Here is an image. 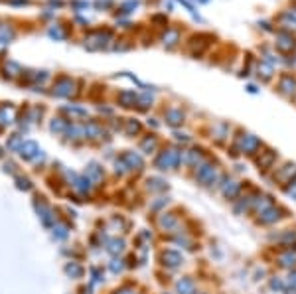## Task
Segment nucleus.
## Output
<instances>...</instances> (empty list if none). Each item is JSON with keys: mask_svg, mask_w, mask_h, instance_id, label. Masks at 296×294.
<instances>
[{"mask_svg": "<svg viewBox=\"0 0 296 294\" xmlns=\"http://www.w3.org/2000/svg\"><path fill=\"white\" fill-rule=\"evenodd\" d=\"M221 174H223L221 164L217 162L215 158H207L203 164H199L196 170L190 172V178H192V182L196 184L197 188H201L205 192H211L213 184L219 180Z\"/></svg>", "mask_w": 296, "mask_h": 294, "instance_id": "f257e3e1", "label": "nucleus"}, {"mask_svg": "<svg viewBox=\"0 0 296 294\" xmlns=\"http://www.w3.org/2000/svg\"><path fill=\"white\" fill-rule=\"evenodd\" d=\"M152 166L158 172H178L184 168V148L178 146H166L160 152H156Z\"/></svg>", "mask_w": 296, "mask_h": 294, "instance_id": "f03ea898", "label": "nucleus"}, {"mask_svg": "<svg viewBox=\"0 0 296 294\" xmlns=\"http://www.w3.org/2000/svg\"><path fill=\"white\" fill-rule=\"evenodd\" d=\"M290 219V211L282 205V203H274L270 205L268 209H264L263 213L255 215L253 217V223L255 227H261V229H274V227H280L284 221Z\"/></svg>", "mask_w": 296, "mask_h": 294, "instance_id": "7ed1b4c3", "label": "nucleus"}, {"mask_svg": "<svg viewBox=\"0 0 296 294\" xmlns=\"http://www.w3.org/2000/svg\"><path fill=\"white\" fill-rule=\"evenodd\" d=\"M264 239L274 249H294L296 251V225H288V227L280 225V227L268 229Z\"/></svg>", "mask_w": 296, "mask_h": 294, "instance_id": "20e7f679", "label": "nucleus"}, {"mask_svg": "<svg viewBox=\"0 0 296 294\" xmlns=\"http://www.w3.org/2000/svg\"><path fill=\"white\" fill-rule=\"evenodd\" d=\"M158 264L166 272H178L186 266V253L176 247H162L158 251Z\"/></svg>", "mask_w": 296, "mask_h": 294, "instance_id": "39448f33", "label": "nucleus"}, {"mask_svg": "<svg viewBox=\"0 0 296 294\" xmlns=\"http://www.w3.org/2000/svg\"><path fill=\"white\" fill-rule=\"evenodd\" d=\"M261 192H263L261 188L247 186V190L243 192V196L231 203V211H233L237 217H251L253 207H255V201H257V197H259Z\"/></svg>", "mask_w": 296, "mask_h": 294, "instance_id": "423d86ee", "label": "nucleus"}, {"mask_svg": "<svg viewBox=\"0 0 296 294\" xmlns=\"http://www.w3.org/2000/svg\"><path fill=\"white\" fill-rule=\"evenodd\" d=\"M184 223H186V215L184 213L180 215V211L178 209H172V207L166 209L164 213L156 215V229L162 231L164 235L176 233V231H180L182 227H186Z\"/></svg>", "mask_w": 296, "mask_h": 294, "instance_id": "0eeeda50", "label": "nucleus"}, {"mask_svg": "<svg viewBox=\"0 0 296 294\" xmlns=\"http://www.w3.org/2000/svg\"><path fill=\"white\" fill-rule=\"evenodd\" d=\"M296 176V164L294 162H280L268 176H266V182L274 188H282L284 184H288L292 178Z\"/></svg>", "mask_w": 296, "mask_h": 294, "instance_id": "6e6552de", "label": "nucleus"}, {"mask_svg": "<svg viewBox=\"0 0 296 294\" xmlns=\"http://www.w3.org/2000/svg\"><path fill=\"white\" fill-rule=\"evenodd\" d=\"M278 160H280V158H278V152L272 150V148H266V146H264L263 150L259 152V156L253 160V164H255L257 172H259L263 178H266V176H268V174L280 164Z\"/></svg>", "mask_w": 296, "mask_h": 294, "instance_id": "1a4fd4ad", "label": "nucleus"}, {"mask_svg": "<svg viewBox=\"0 0 296 294\" xmlns=\"http://www.w3.org/2000/svg\"><path fill=\"white\" fill-rule=\"evenodd\" d=\"M164 239L168 243H172L176 249H182L184 253H186V251H188V253L196 251V239H194V235L186 227H182L180 231H176V233L164 235Z\"/></svg>", "mask_w": 296, "mask_h": 294, "instance_id": "9d476101", "label": "nucleus"}, {"mask_svg": "<svg viewBox=\"0 0 296 294\" xmlns=\"http://www.w3.org/2000/svg\"><path fill=\"white\" fill-rule=\"evenodd\" d=\"M247 190V184L245 182H241L239 178H235L233 174L229 176V180L223 184V188L219 190V196L223 201H227V203H233L235 199H239V197L243 196V192Z\"/></svg>", "mask_w": 296, "mask_h": 294, "instance_id": "9b49d317", "label": "nucleus"}, {"mask_svg": "<svg viewBox=\"0 0 296 294\" xmlns=\"http://www.w3.org/2000/svg\"><path fill=\"white\" fill-rule=\"evenodd\" d=\"M270 249L274 251L272 261H274V264H276V268H280V270H284V272H288V270L296 268V251L294 249H274V247H270Z\"/></svg>", "mask_w": 296, "mask_h": 294, "instance_id": "f8f14e48", "label": "nucleus"}, {"mask_svg": "<svg viewBox=\"0 0 296 294\" xmlns=\"http://www.w3.org/2000/svg\"><path fill=\"white\" fill-rule=\"evenodd\" d=\"M263 148H264V144L257 136H253V134H243V136H241V154H243V156L255 160Z\"/></svg>", "mask_w": 296, "mask_h": 294, "instance_id": "ddd939ff", "label": "nucleus"}, {"mask_svg": "<svg viewBox=\"0 0 296 294\" xmlns=\"http://www.w3.org/2000/svg\"><path fill=\"white\" fill-rule=\"evenodd\" d=\"M207 158H209V156H207V152H205L201 146L188 148V150H184V168H186L188 172H192V170H196L199 164L205 162Z\"/></svg>", "mask_w": 296, "mask_h": 294, "instance_id": "4468645a", "label": "nucleus"}, {"mask_svg": "<svg viewBox=\"0 0 296 294\" xmlns=\"http://www.w3.org/2000/svg\"><path fill=\"white\" fill-rule=\"evenodd\" d=\"M199 292V284H197L196 276L192 274H182L174 280V294H197Z\"/></svg>", "mask_w": 296, "mask_h": 294, "instance_id": "2eb2a0df", "label": "nucleus"}, {"mask_svg": "<svg viewBox=\"0 0 296 294\" xmlns=\"http://www.w3.org/2000/svg\"><path fill=\"white\" fill-rule=\"evenodd\" d=\"M174 205V197L170 194H162V196H154L148 203V213H152L154 217L164 213L166 209H170Z\"/></svg>", "mask_w": 296, "mask_h": 294, "instance_id": "dca6fc26", "label": "nucleus"}, {"mask_svg": "<svg viewBox=\"0 0 296 294\" xmlns=\"http://www.w3.org/2000/svg\"><path fill=\"white\" fill-rule=\"evenodd\" d=\"M144 188H146V192H148L150 196H162V194H168V192H170V184H168V180L162 178V176H150V178L146 180Z\"/></svg>", "mask_w": 296, "mask_h": 294, "instance_id": "f3484780", "label": "nucleus"}, {"mask_svg": "<svg viewBox=\"0 0 296 294\" xmlns=\"http://www.w3.org/2000/svg\"><path fill=\"white\" fill-rule=\"evenodd\" d=\"M105 251L111 255V257H121L125 251H127V241L123 237H111L107 239L105 243Z\"/></svg>", "mask_w": 296, "mask_h": 294, "instance_id": "a211bd4d", "label": "nucleus"}, {"mask_svg": "<svg viewBox=\"0 0 296 294\" xmlns=\"http://www.w3.org/2000/svg\"><path fill=\"white\" fill-rule=\"evenodd\" d=\"M274 203H276V197L272 196V194H268V192H261L259 197H257V201H255V207H253L251 219H253L255 215L263 213L264 209H268V207H270V205H274Z\"/></svg>", "mask_w": 296, "mask_h": 294, "instance_id": "6ab92c4d", "label": "nucleus"}, {"mask_svg": "<svg viewBox=\"0 0 296 294\" xmlns=\"http://www.w3.org/2000/svg\"><path fill=\"white\" fill-rule=\"evenodd\" d=\"M286 286H288L286 276H280V274H270V276L266 278V288H268V292L282 294Z\"/></svg>", "mask_w": 296, "mask_h": 294, "instance_id": "aec40b11", "label": "nucleus"}, {"mask_svg": "<svg viewBox=\"0 0 296 294\" xmlns=\"http://www.w3.org/2000/svg\"><path fill=\"white\" fill-rule=\"evenodd\" d=\"M66 274L67 276H71V278H81L83 274H85V266L81 264V262L77 261H71L66 264Z\"/></svg>", "mask_w": 296, "mask_h": 294, "instance_id": "412c9836", "label": "nucleus"}, {"mask_svg": "<svg viewBox=\"0 0 296 294\" xmlns=\"http://www.w3.org/2000/svg\"><path fill=\"white\" fill-rule=\"evenodd\" d=\"M103 176H105V172H103V168L99 166V164H91L89 168H87V178L93 182V184H97L103 180Z\"/></svg>", "mask_w": 296, "mask_h": 294, "instance_id": "4be33fe9", "label": "nucleus"}, {"mask_svg": "<svg viewBox=\"0 0 296 294\" xmlns=\"http://www.w3.org/2000/svg\"><path fill=\"white\" fill-rule=\"evenodd\" d=\"M280 194L284 197H288V199H294L296 201V176L288 182V184H284L282 188H280Z\"/></svg>", "mask_w": 296, "mask_h": 294, "instance_id": "5701e85b", "label": "nucleus"}, {"mask_svg": "<svg viewBox=\"0 0 296 294\" xmlns=\"http://www.w3.org/2000/svg\"><path fill=\"white\" fill-rule=\"evenodd\" d=\"M125 266H127V264H125V261H123L121 257H113V259H111V262L107 264V268H109L113 274H119V272H123V270H125Z\"/></svg>", "mask_w": 296, "mask_h": 294, "instance_id": "b1692460", "label": "nucleus"}, {"mask_svg": "<svg viewBox=\"0 0 296 294\" xmlns=\"http://www.w3.org/2000/svg\"><path fill=\"white\" fill-rule=\"evenodd\" d=\"M89 274H91V282L93 284H99V282H105V270H103V266H91L89 268Z\"/></svg>", "mask_w": 296, "mask_h": 294, "instance_id": "393cba45", "label": "nucleus"}, {"mask_svg": "<svg viewBox=\"0 0 296 294\" xmlns=\"http://www.w3.org/2000/svg\"><path fill=\"white\" fill-rule=\"evenodd\" d=\"M168 123H170L172 127H178V125L184 123V115L178 113V111H170V113H168Z\"/></svg>", "mask_w": 296, "mask_h": 294, "instance_id": "a878e982", "label": "nucleus"}, {"mask_svg": "<svg viewBox=\"0 0 296 294\" xmlns=\"http://www.w3.org/2000/svg\"><path fill=\"white\" fill-rule=\"evenodd\" d=\"M67 235H69V229H67V225H54V237H56L58 241H64V239H67Z\"/></svg>", "mask_w": 296, "mask_h": 294, "instance_id": "bb28decb", "label": "nucleus"}, {"mask_svg": "<svg viewBox=\"0 0 296 294\" xmlns=\"http://www.w3.org/2000/svg\"><path fill=\"white\" fill-rule=\"evenodd\" d=\"M268 276H270V274L266 272V268H264V266H261V268H257V270L253 272V280H255V282H261V280H266Z\"/></svg>", "mask_w": 296, "mask_h": 294, "instance_id": "cd10ccee", "label": "nucleus"}, {"mask_svg": "<svg viewBox=\"0 0 296 294\" xmlns=\"http://www.w3.org/2000/svg\"><path fill=\"white\" fill-rule=\"evenodd\" d=\"M138 239H140V241H144V243H150V241L154 239V233H152L150 229H142V231L138 233Z\"/></svg>", "mask_w": 296, "mask_h": 294, "instance_id": "c85d7f7f", "label": "nucleus"}, {"mask_svg": "<svg viewBox=\"0 0 296 294\" xmlns=\"http://www.w3.org/2000/svg\"><path fill=\"white\" fill-rule=\"evenodd\" d=\"M286 282H288L292 288H296V268H292V270L286 272Z\"/></svg>", "mask_w": 296, "mask_h": 294, "instance_id": "c756f323", "label": "nucleus"}, {"mask_svg": "<svg viewBox=\"0 0 296 294\" xmlns=\"http://www.w3.org/2000/svg\"><path fill=\"white\" fill-rule=\"evenodd\" d=\"M113 294H138V292H136L134 286H121V288H117Z\"/></svg>", "mask_w": 296, "mask_h": 294, "instance_id": "7c9ffc66", "label": "nucleus"}, {"mask_svg": "<svg viewBox=\"0 0 296 294\" xmlns=\"http://www.w3.org/2000/svg\"><path fill=\"white\" fill-rule=\"evenodd\" d=\"M209 253H211V257H213L215 261H221V259H223V251H221V249H217V247H211V251H209Z\"/></svg>", "mask_w": 296, "mask_h": 294, "instance_id": "2f4dec72", "label": "nucleus"}, {"mask_svg": "<svg viewBox=\"0 0 296 294\" xmlns=\"http://www.w3.org/2000/svg\"><path fill=\"white\" fill-rule=\"evenodd\" d=\"M282 294H296V288H292V286L288 284V286L284 288V292H282Z\"/></svg>", "mask_w": 296, "mask_h": 294, "instance_id": "473e14b6", "label": "nucleus"}, {"mask_svg": "<svg viewBox=\"0 0 296 294\" xmlns=\"http://www.w3.org/2000/svg\"><path fill=\"white\" fill-rule=\"evenodd\" d=\"M197 294H209V292H207V290H199Z\"/></svg>", "mask_w": 296, "mask_h": 294, "instance_id": "72a5a7b5", "label": "nucleus"}, {"mask_svg": "<svg viewBox=\"0 0 296 294\" xmlns=\"http://www.w3.org/2000/svg\"><path fill=\"white\" fill-rule=\"evenodd\" d=\"M160 294H172V292H160Z\"/></svg>", "mask_w": 296, "mask_h": 294, "instance_id": "f704fd0d", "label": "nucleus"}]
</instances>
